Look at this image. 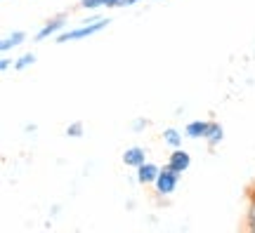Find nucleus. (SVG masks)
Instances as JSON below:
<instances>
[{
	"label": "nucleus",
	"mask_w": 255,
	"mask_h": 233,
	"mask_svg": "<svg viewBox=\"0 0 255 233\" xmlns=\"http://www.w3.org/2000/svg\"><path fill=\"white\" fill-rule=\"evenodd\" d=\"M9 66H14V64H12V62H9V59H7V57H2V59H0V71H7V69H9Z\"/></svg>",
	"instance_id": "nucleus-16"
},
{
	"label": "nucleus",
	"mask_w": 255,
	"mask_h": 233,
	"mask_svg": "<svg viewBox=\"0 0 255 233\" xmlns=\"http://www.w3.org/2000/svg\"><path fill=\"white\" fill-rule=\"evenodd\" d=\"M144 158H146V151L142 146H130V149L123 151V165H126V167H135L137 170L142 162H146Z\"/></svg>",
	"instance_id": "nucleus-6"
},
{
	"label": "nucleus",
	"mask_w": 255,
	"mask_h": 233,
	"mask_svg": "<svg viewBox=\"0 0 255 233\" xmlns=\"http://www.w3.org/2000/svg\"><path fill=\"white\" fill-rule=\"evenodd\" d=\"M163 142L173 149H180L182 146V132L175 130V127H168V130H163Z\"/></svg>",
	"instance_id": "nucleus-10"
},
{
	"label": "nucleus",
	"mask_w": 255,
	"mask_h": 233,
	"mask_svg": "<svg viewBox=\"0 0 255 233\" xmlns=\"http://www.w3.org/2000/svg\"><path fill=\"white\" fill-rule=\"evenodd\" d=\"M24 40H26V33H24V31H14L12 36L2 38V43H0V52H2V54H7L9 50H14L17 45H21Z\"/></svg>",
	"instance_id": "nucleus-8"
},
{
	"label": "nucleus",
	"mask_w": 255,
	"mask_h": 233,
	"mask_svg": "<svg viewBox=\"0 0 255 233\" xmlns=\"http://www.w3.org/2000/svg\"><path fill=\"white\" fill-rule=\"evenodd\" d=\"M189 165H191V155L189 151H184L182 146L180 149H173V153H170V158H168V167H173L175 172H187L189 170Z\"/></svg>",
	"instance_id": "nucleus-4"
},
{
	"label": "nucleus",
	"mask_w": 255,
	"mask_h": 233,
	"mask_svg": "<svg viewBox=\"0 0 255 233\" xmlns=\"http://www.w3.org/2000/svg\"><path fill=\"white\" fill-rule=\"evenodd\" d=\"M158 174H161V167L156 165V162H142L139 167H137V181L139 184H156L158 179Z\"/></svg>",
	"instance_id": "nucleus-5"
},
{
	"label": "nucleus",
	"mask_w": 255,
	"mask_h": 233,
	"mask_svg": "<svg viewBox=\"0 0 255 233\" xmlns=\"http://www.w3.org/2000/svg\"><path fill=\"white\" fill-rule=\"evenodd\" d=\"M177 184H180V172H175L173 167L163 165L154 186H156V193H158V196H170L175 188H177Z\"/></svg>",
	"instance_id": "nucleus-2"
},
{
	"label": "nucleus",
	"mask_w": 255,
	"mask_h": 233,
	"mask_svg": "<svg viewBox=\"0 0 255 233\" xmlns=\"http://www.w3.org/2000/svg\"><path fill=\"white\" fill-rule=\"evenodd\" d=\"M208 127H210V120H191L189 125L184 127V135L189 139H206Z\"/></svg>",
	"instance_id": "nucleus-7"
},
{
	"label": "nucleus",
	"mask_w": 255,
	"mask_h": 233,
	"mask_svg": "<svg viewBox=\"0 0 255 233\" xmlns=\"http://www.w3.org/2000/svg\"><path fill=\"white\" fill-rule=\"evenodd\" d=\"M111 24V19H90L85 21L83 26L71 28V31H62L57 36V43H69V40H83V38H90L95 33H100L102 28H107Z\"/></svg>",
	"instance_id": "nucleus-1"
},
{
	"label": "nucleus",
	"mask_w": 255,
	"mask_h": 233,
	"mask_svg": "<svg viewBox=\"0 0 255 233\" xmlns=\"http://www.w3.org/2000/svg\"><path fill=\"white\" fill-rule=\"evenodd\" d=\"M137 0H121V5H135Z\"/></svg>",
	"instance_id": "nucleus-18"
},
{
	"label": "nucleus",
	"mask_w": 255,
	"mask_h": 233,
	"mask_svg": "<svg viewBox=\"0 0 255 233\" xmlns=\"http://www.w3.org/2000/svg\"><path fill=\"white\" fill-rule=\"evenodd\" d=\"M83 132H85V127H83L81 120H76V123H71L66 127V137L69 139H78V137H83Z\"/></svg>",
	"instance_id": "nucleus-13"
},
{
	"label": "nucleus",
	"mask_w": 255,
	"mask_h": 233,
	"mask_svg": "<svg viewBox=\"0 0 255 233\" xmlns=\"http://www.w3.org/2000/svg\"><path fill=\"white\" fill-rule=\"evenodd\" d=\"M121 0H104V7H119Z\"/></svg>",
	"instance_id": "nucleus-17"
},
{
	"label": "nucleus",
	"mask_w": 255,
	"mask_h": 233,
	"mask_svg": "<svg viewBox=\"0 0 255 233\" xmlns=\"http://www.w3.org/2000/svg\"><path fill=\"white\" fill-rule=\"evenodd\" d=\"M31 64H36V54H33V52L21 54L17 62H14V71H24V69H28Z\"/></svg>",
	"instance_id": "nucleus-12"
},
{
	"label": "nucleus",
	"mask_w": 255,
	"mask_h": 233,
	"mask_svg": "<svg viewBox=\"0 0 255 233\" xmlns=\"http://www.w3.org/2000/svg\"><path fill=\"white\" fill-rule=\"evenodd\" d=\"M144 127H149V120H146V118H137V123L132 125V130L139 132V130H144Z\"/></svg>",
	"instance_id": "nucleus-15"
},
{
	"label": "nucleus",
	"mask_w": 255,
	"mask_h": 233,
	"mask_svg": "<svg viewBox=\"0 0 255 233\" xmlns=\"http://www.w3.org/2000/svg\"><path fill=\"white\" fill-rule=\"evenodd\" d=\"M64 26H66V14H57V17H52L50 21H45V26L36 33V40L40 43V40H47L50 36H59L64 31Z\"/></svg>",
	"instance_id": "nucleus-3"
},
{
	"label": "nucleus",
	"mask_w": 255,
	"mask_h": 233,
	"mask_svg": "<svg viewBox=\"0 0 255 233\" xmlns=\"http://www.w3.org/2000/svg\"><path fill=\"white\" fill-rule=\"evenodd\" d=\"M244 229L248 233H255V200H248V210L244 217Z\"/></svg>",
	"instance_id": "nucleus-11"
},
{
	"label": "nucleus",
	"mask_w": 255,
	"mask_h": 233,
	"mask_svg": "<svg viewBox=\"0 0 255 233\" xmlns=\"http://www.w3.org/2000/svg\"><path fill=\"white\" fill-rule=\"evenodd\" d=\"M78 7L83 9H97V7H104V0H81Z\"/></svg>",
	"instance_id": "nucleus-14"
},
{
	"label": "nucleus",
	"mask_w": 255,
	"mask_h": 233,
	"mask_svg": "<svg viewBox=\"0 0 255 233\" xmlns=\"http://www.w3.org/2000/svg\"><path fill=\"white\" fill-rule=\"evenodd\" d=\"M225 139V130H222V125L220 123H213L210 120V127H208V135H206V142H208L210 149H215L220 142Z\"/></svg>",
	"instance_id": "nucleus-9"
}]
</instances>
